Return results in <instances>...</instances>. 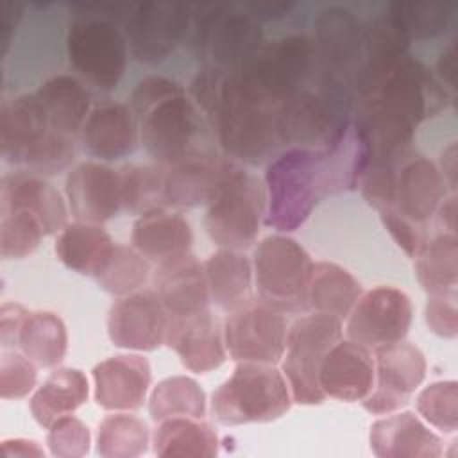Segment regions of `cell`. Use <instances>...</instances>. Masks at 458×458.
<instances>
[{
	"mask_svg": "<svg viewBox=\"0 0 458 458\" xmlns=\"http://www.w3.org/2000/svg\"><path fill=\"white\" fill-rule=\"evenodd\" d=\"M361 295L360 281L344 267L329 261L313 263L306 290V308L344 318Z\"/></svg>",
	"mask_w": 458,
	"mask_h": 458,
	"instance_id": "cell-33",
	"label": "cell"
},
{
	"mask_svg": "<svg viewBox=\"0 0 458 458\" xmlns=\"http://www.w3.org/2000/svg\"><path fill=\"white\" fill-rule=\"evenodd\" d=\"M150 274L147 258L134 247L114 245L113 254L104 270L95 277L98 286L111 295H129L140 290Z\"/></svg>",
	"mask_w": 458,
	"mask_h": 458,
	"instance_id": "cell-43",
	"label": "cell"
},
{
	"mask_svg": "<svg viewBox=\"0 0 458 458\" xmlns=\"http://www.w3.org/2000/svg\"><path fill=\"white\" fill-rule=\"evenodd\" d=\"M437 72H438V81L444 84V88L453 89L456 88V45L454 41L444 48V52L438 55L437 61Z\"/></svg>",
	"mask_w": 458,
	"mask_h": 458,
	"instance_id": "cell-53",
	"label": "cell"
},
{
	"mask_svg": "<svg viewBox=\"0 0 458 458\" xmlns=\"http://www.w3.org/2000/svg\"><path fill=\"white\" fill-rule=\"evenodd\" d=\"M66 199L73 216L81 222L102 224L123 208L120 170L84 161L73 166L64 182Z\"/></svg>",
	"mask_w": 458,
	"mask_h": 458,
	"instance_id": "cell-20",
	"label": "cell"
},
{
	"mask_svg": "<svg viewBox=\"0 0 458 458\" xmlns=\"http://www.w3.org/2000/svg\"><path fill=\"white\" fill-rule=\"evenodd\" d=\"M0 154L25 172L52 175L66 170L75 157V136L52 129L34 97L18 95L2 104Z\"/></svg>",
	"mask_w": 458,
	"mask_h": 458,
	"instance_id": "cell-3",
	"label": "cell"
},
{
	"mask_svg": "<svg viewBox=\"0 0 458 458\" xmlns=\"http://www.w3.org/2000/svg\"><path fill=\"white\" fill-rule=\"evenodd\" d=\"M411 301L394 286H376L358 297L347 318V336L376 349L401 342L411 324Z\"/></svg>",
	"mask_w": 458,
	"mask_h": 458,
	"instance_id": "cell-16",
	"label": "cell"
},
{
	"mask_svg": "<svg viewBox=\"0 0 458 458\" xmlns=\"http://www.w3.org/2000/svg\"><path fill=\"white\" fill-rule=\"evenodd\" d=\"M276 111L247 97L227 73L206 120L215 129L218 143L231 161L261 165L272 159L281 145Z\"/></svg>",
	"mask_w": 458,
	"mask_h": 458,
	"instance_id": "cell-6",
	"label": "cell"
},
{
	"mask_svg": "<svg viewBox=\"0 0 458 458\" xmlns=\"http://www.w3.org/2000/svg\"><path fill=\"white\" fill-rule=\"evenodd\" d=\"M428 327L444 338H454L458 333L456 292L431 293L426 304Z\"/></svg>",
	"mask_w": 458,
	"mask_h": 458,
	"instance_id": "cell-49",
	"label": "cell"
},
{
	"mask_svg": "<svg viewBox=\"0 0 458 458\" xmlns=\"http://www.w3.org/2000/svg\"><path fill=\"white\" fill-rule=\"evenodd\" d=\"M2 456H43V449L34 440L14 438L2 442Z\"/></svg>",
	"mask_w": 458,
	"mask_h": 458,
	"instance_id": "cell-54",
	"label": "cell"
},
{
	"mask_svg": "<svg viewBox=\"0 0 458 458\" xmlns=\"http://www.w3.org/2000/svg\"><path fill=\"white\" fill-rule=\"evenodd\" d=\"M148 413L156 422L170 417L206 415V394L199 383L188 376H172L157 383L150 394Z\"/></svg>",
	"mask_w": 458,
	"mask_h": 458,
	"instance_id": "cell-39",
	"label": "cell"
},
{
	"mask_svg": "<svg viewBox=\"0 0 458 458\" xmlns=\"http://www.w3.org/2000/svg\"><path fill=\"white\" fill-rule=\"evenodd\" d=\"M365 23L344 7H327L315 20V52L322 70L351 86L363 52ZM352 89V88H351Z\"/></svg>",
	"mask_w": 458,
	"mask_h": 458,
	"instance_id": "cell-19",
	"label": "cell"
},
{
	"mask_svg": "<svg viewBox=\"0 0 458 458\" xmlns=\"http://www.w3.org/2000/svg\"><path fill=\"white\" fill-rule=\"evenodd\" d=\"M27 310L18 302H4L0 308V344L4 349L18 347V335Z\"/></svg>",
	"mask_w": 458,
	"mask_h": 458,
	"instance_id": "cell-51",
	"label": "cell"
},
{
	"mask_svg": "<svg viewBox=\"0 0 458 458\" xmlns=\"http://www.w3.org/2000/svg\"><path fill=\"white\" fill-rule=\"evenodd\" d=\"M340 338L342 320L326 313L302 315L288 327L281 365L292 401L299 404H320L324 401L326 394L318 381L320 363Z\"/></svg>",
	"mask_w": 458,
	"mask_h": 458,
	"instance_id": "cell-12",
	"label": "cell"
},
{
	"mask_svg": "<svg viewBox=\"0 0 458 458\" xmlns=\"http://www.w3.org/2000/svg\"><path fill=\"white\" fill-rule=\"evenodd\" d=\"M320 388L338 401H361L374 386V358L365 345L338 340L322 358Z\"/></svg>",
	"mask_w": 458,
	"mask_h": 458,
	"instance_id": "cell-25",
	"label": "cell"
},
{
	"mask_svg": "<svg viewBox=\"0 0 458 458\" xmlns=\"http://www.w3.org/2000/svg\"><path fill=\"white\" fill-rule=\"evenodd\" d=\"M415 274L429 293L456 292L458 284V238L456 233H440L426 240L415 256Z\"/></svg>",
	"mask_w": 458,
	"mask_h": 458,
	"instance_id": "cell-38",
	"label": "cell"
},
{
	"mask_svg": "<svg viewBox=\"0 0 458 458\" xmlns=\"http://www.w3.org/2000/svg\"><path fill=\"white\" fill-rule=\"evenodd\" d=\"M437 216L444 233H456V197L451 195L440 202L437 208Z\"/></svg>",
	"mask_w": 458,
	"mask_h": 458,
	"instance_id": "cell-56",
	"label": "cell"
},
{
	"mask_svg": "<svg viewBox=\"0 0 458 458\" xmlns=\"http://www.w3.org/2000/svg\"><path fill=\"white\" fill-rule=\"evenodd\" d=\"M148 426L131 413H113L100 420L97 431V453L104 458H134L148 447Z\"/></svg>",
	"mask_w": 458,
	"mask_h": 458,
	"instance_id": "cell-40",
	"label": "cell"
},
{
	"mask_svg": "<svg viewBox=\"0 0 458 458\" xmlns=\"http://www.w3.org/2000/svg\"><path fill=\"white\" fill-rule=\"evenodd\" d=\"M385 18L408 39H431L445 32L453 9L449 4L392 2Z\"/></svg>",
	"mask_w": 458,
	"mask_h": 458,
	"instance_id": "cell-41",
	"label": "cell"
},
{
	"mask_svg": "<svg viewBox=\"0 0 458 458\" xmlns=\"http://www.w3.org/2000/svg\"><path fill=\"white\" fill-rule=\"evenodd\" d=\"M381 220L386 227V231L392 234V238L397 242V245L410 256L415 258L420 249L426 243V233L420 224H415L404 216H401L394 209L381 211Z\"/></svg>",
	"mask_w": 458,
	"mask_h": 458,
	"instance_id": "cell-50",
	"label": "cell"
},
{
	"mask_svg": "<svg viewBox=\"0 0 458 458\" xmlns=\"http://www.w3.org/2000/svg\"><path fill=\"white\" fill-rule=\"evenodd\" d=\"M399 161L370 159L365 172L361 174L360 182H358L365 200L379 211L392 209V206H394L395 170H397Z\"/></svg>",
	"mask_w": 458,
	"mask_h": 458,
	"instance_id": "cell-47",
	"label": "cell"
},
{
	"mask_svg": "<svg viewBox=\"0 0 458 458\" xmlns=\"http://www.w3.org/2000/svg\"><path fill=\"white\" fill-rule=\"evenodd\" d=\"M292 406V394L283 374L267 363L240 361L211 397L215 419L224 426L270 422Z\"/></svg>",
	"mask_w": 458,
	"mask_h": 458,
	"instance_id": "cell-10",
	"label": "cell"
},
{
	"mask_svg": "<svg viewBox=\"0 0 458 458\" xmlns=\"http://www.w3.org/2000/svg\"><path fill=\"white\" fill-rule=\"evenodd\" d=\"M376 388L363 397V408L383 415L406 406L411 394L426 377V358L422 351L408 342H395L374 349Z\"/></svg>",
	"mask_w": 458,
	"mask_h": 458,
	"instance_id": "cell-17",
	"label": "cell"
},
{
	"mask_svg": "<svg viewBox=\"0 0 458 458\" xmlns=\"http://www.w3.org/2000/svg\"><path fill=\"white\" fill-rule=\"evenodd\" d=\"M209 299L222 310L233 311L249 301L252 267L245 254L233 249L213 252L204 263Z\"/></svg>",
	"mask_w": 458,
	"mask_h": 458,
	"instance_id": "cell-34",
	"label": "cell"
},
{
	"mask_svg": "<svg viewBox=\"0 0 458 458\" xmlns=\"http://www.w3.org/2000/svg\"><path fill=\"white\" fill-rule=\"evenodd\" d=\"M168 315L156 290H136L109 310L107 333L116 347L154 351L166 340Z\"/></svg>",
	"mask_w": 458,
	"mask_h": 458,
	"instance_id": "cell-18",
	"label": "cell"
},
{
	"mask_svg": "<svg viewBox=\"0 0 458 458\" xmlns=\"http://www.w3.org/2000/svg\"><path fill=\"white\" fill-rule=\"evenodd\" d=\"M252 265L258 293L265 304L281 313L306 308L313 261L301 243L284 234H270L258 243Z\"/></svg>",
	"mask_w": 458,
	"mask_h": 458,
	"instance_id": "cell-13",
	"label": "cell"
},
{
	"mask_svg": "<svg viewBox=\"0 0 458 458\" xmlns=\"http://www.w3.org/2000/svg\"><path fill=\"white\" fill-rule=\"evenodd\" d=\"M445 181L438 166L424 156L403 157L395 170V195L392 209L424 225L445 199Z\"/></svg>",
	"mask_w": 458,
	"mask_h": 458,
	"instance_id": "cell-23",
	"label": "cell"
},
{
	"mask_svg": "<svg viewBox=\"0 0 458 458\" xmlns=\"http://www.w3.org/2000/svg\"><path fill=\"white\" fill-rule=\"evenodd\" d=\"M191 372H209L225 360L224 331L216 317L208 310L190 318L168 320L166 340Z\"/></svg>",
	"mask_w": 458,
	"mask_h": 458,
	"instance_id": "cell-26",
	"label": "cell"
},
{
	"mask_svg": "<svg viewBox=\"0 0 458 458\" xmlns=\"http://www.w3.org/2000/svg\"><path fill=\"white\" fill-rule=\"evenodd\" d=\"M34 97L47 123L70 136L81 134V129L89 114V91L72 75H54L45 81Z\"/></svg>",
	"mask_w": 458,
	"mask_h": 458,
	"instance_id": "cell-31",
	"label": "cell"
},
{
	"mask_svg": "<svg viewBox=\"0 0 458 458\" xmlns=\"http://www.w3.org/2000/svg\"><path fill=\"white\" fill-rule=\"evenodd\" d=\"M129 107L138 118L140 140L161 166L204 152L206 116L172 79L148 75L136 84Z\"/></svg>",
	"mask_w": 458,
	"mask_h": 458,
	"instance_id": "cell-2",
	"label": "cell"
},
{
	"mask_svg": "<svg viewBox=\"0 0 458 458\" xmlns=\"http://www.w3.org/2000/svg\"><path fill=\"white\" fill-rule=\"evenodd\" d=\"M351 86L318 64L317 86L302 88L276 111L281 145L302 148L327 147L351 122Z\"/></svg>",
	"mask_w": 458,
	"mask_h": 458,
	"instance_id": "cell-4",
	"label": "cell"
},
{
	"mask_svg": "<svg viewBox=\"0 0 458 458\" xmlns=\"http://www.w3.org/2000/svg\"><path fill=\"white\" fill-rule=\"evenodd\" d=\"M154 453L165 458H209L218 453V435L202 419L170 417L161 420L154 431Z\"/></svg>",
	"mask_w": 458,
	"mask_h": 458,
	"instance_id": "cell-36",
	"label": "cell"
},
{
	"mask_svg": "<svg viewBox=\"0 0 458 458\" xmlns=\"http://www.w3.org/2000/svg\"><path fill=\"white\" fill-rule=\"evenodd\" d=\"M191 7L177 2L127 5L122 25L131 54L147 64H157L172 55L190 32Z\"/></svg>",
	"mask_w": 458,
	"mask_h": 458,
	"instance_id": "cell-14",
	"label": "cell"
},
{
	"mask_svg": "<svg viewBox=\"0 0 458 458\" xmlns=\"http://www.w3.org/2000/svg\"><path fill=\"white\" fill-rule=\"evenodd\" d=\"M447 89L417 57L404 54L385 79L358 98L356 131L376 161H399L408 154L417 127L438 114Z\"/></svg>",
	"mask_w": 458,
	"mask_h": 458,
	"instance_id": "cell-1",
	"label": "cell"
},
{
	"mask_svg": "<svg viewBox=\"0 0 458 458\" xmlns=\"http://www.w3.org/2000/svg\"><path fill=\"white\" fill-rule=\"evenodd\" d=\"M140 140L138 118L122 102L102 100L95 104L81 129L84 150L97 159L114 161L134 152Z\"/></svg>",
	"mask_w": 458,
	"mask_h": 458,
	"instance_id": "cell-21",
	"label": "cell"
},
{
	"mask_svg": "<svg viewBox=\"0 0 458 458\" xmlns=\"http://www.w3.org/2000/svg\"><path fill=\"white\" fill-rule=\"evenodd\" d=\"M20 13H21L20 5L9 4V2L2 4V9H0V50H2V55L9 48V43H11V38H13V30L16 29L18 20L21 16Z\"/></svg>",
	"mask_w": 458,
	"mask_h": 458,
	"instance_id": "cell-52",
	"label": "cell"
},
{
	"mask_svg": "<svg viewBox=\"0 0 458 458\" xmlns=\"http://www.w3.org/2000/svg\"><path fill=\"white\" fill-rule=\"evenodd\" d=\"M417 411L437 429L453 433L458 428V383L435 381L417 395Z\"/></svg>",
	"mask_w": 458,
	"mask_h": 458,
	"instance_id": "cell-45",
	"label": "cell"
},
{
	"mask_svg": "<svg viewBox=\"0 0 458 458\" xmlns=\"http://www.w3.org/2000/svg\"><path fill=\"white\" fill-rule=\"evenodd\" d=\"M47 236L41 222L25 209H14L2 215L0 222V254L4 259H20L32 254L41 238Z\"/></svg>",
	"mask_w": 458,
	"mask_h": 458,
	"instance_id": "cell-44",
	"label": "cell"
},
{
	"mask_svg": "<svg viewBox=\"0 0 458 458\" xmlns=\"http://www.w3.org/2000/svg\"><path fill=\"white\" fill-rule=\"evenodd\" d=\"M317 72L313 39L292 34L263 45L240 70L231 72V77L247 97L277 109L306 88Z\"/></svg>",
	"mask_w": 458,
	"mask_h": 458,
	"instance_id": "cell-5",
	"label": "cell"
},
{
	"mask_svg": "<svg viewBox=\"0 0 458 458\" xmlns=\"http://www.w3.org/2000/svg\"><path fill=\"white\" fill-rule=\"evenodd\" d=\"M222 159L208 152L165 166L163 202L172 208L208 204L220 181Z\"/></svg>",
	"mask_w": 458,
	"mask_h": 458,
	"instance_id": "cell-29",
	"label": "cell"
},
{
	"mask_svg": "<svg viewBox=\"0 0 458 458\" xmlns=\"http://www.w3.org/2000/svg\"><path fill=\"white\" fill-rule=\"evenodd\" d=\"M265 224L279 231H295L324 199L320 150L290 147L270 159L265 172Z\"/></svg>",
	"mask_w": 458,
	"mask_h": 458,
	"instance_id": "cell-9",
	"label": "cell"
},
{
	"mask_svg": "<svg viewBox=\"0 0 458 458\" xmlns=\"http://www.w3.org/2000/svg\"><path fill=\"white\" fill-rule=\"evenodd\" d=\"M88 379L82 370L55 369L30 399V413L36 422L48 428L63 415L73 413L88 399Z\"/></svg>",
	"mask_w": 458,
	"mask_h": 458,
	"instance_id": "cell-35",
	"label": "cell"
},
{
	"mask_svg": "<svg viewBox=\"0 0 458 458\" xmlns=\"http://www.w3.org/2000/svg\"><path fill=\"white\" fill-rule=\"evenodd\" d=\"M286 320L281 311L259 301H245L229 311L224 342L233 360L276 365L286 345Z\"/></svg>",
	"mask_w": 458,
	"mask_h": 458,
	"instance_id": "cell-15",
	"label": "cell"
},
{
	"mask_svg": "<svg viewBox=\"0 0 458 458\" xmlns=\"http://www.w3.org/2000/svg\"><path fill=\"white\" fill-rule=\"evenodd\" d=\"M267 213V195L259 179L240 163L222 159L220 181L208 202L206 231L222 249L243 250L259 233Z\"/></svg>",
	"mask_w": 458,
	"mask_h": 458,
	"instance_id": "cell-8",
	"label": "cell"
},
{
	"mask_svg": "<svg viewBox=\"0 0 458 458\" xmlns=\"http://www.w3.org/2000/svg\"><path fill=\"white\" fill-rule=\"evenodd\" d=\"M191 227L177 213L163 208L143 213L132 225V247L147 259L159 263L186 256L191 247Z\"/></svg>",
	"mask_w": 458,
	"mask_h": 458,
	"instance_id": "cell-30",
	"label": "cell"
},
{
	"mask_svg": "<svg viewBox=\"0 0 458 458\" xmlns=\"http://www.w3.org/2000/svg\"><path fill=\"white\" fill-rule=\"evenodd\" d=\"M25 209L43 225L45 234H54L66 225V206L61 193L41 175L14 172L0 182V215Z\"/></svg>",
	"mask_w": 458,
	"mask_h": 458,
	"instance_id": "cell-27",
	"label": "cell"
},
{
	"mask_svg": "<svg viewBox=\"0 0 458 458\" xmlns=\"http://www.w3.org/2000/svg\"><path fill=\"white\" fill-rule=\"evenodd\" d=\"M18 347L38 367L50 369L59 365L68 349V333L63 318L52 311H27L20 335Z\"/></svg>",
	"mask_w": 458,
	"mask_h": 458,
	"instance_id": "cell-37",
	"label": "cell"
},
{
	"mask_svg": "<svg viewBox=\"0 0 458 458\" xmlns=\"http://www.w3.org/2000/svg\"><path fill=\"white\" fill-rule=\"evenodd\" d=\"M36 363L16 351H4L0 356V395L2 399H21L38 379Z\"/></svg>",
	"mask_w": 458,
	"mask_h": 458,
	"instance_id": "cell-48",
	"label": "cell"
},
{
	"mask_svg": "<svg viewBox=\"0 0 458 458\" xmlns=\"http://www.w3.org/2000/svg\"><path fill=\"white\" fill-rule=\"evenodd\" d=\"M66 34V52L79 75L100 91H111L120 82L129 55V43L114 5H82Z\"/></svg>",
	"mask_w": 458,
	"mask_h": 458,
	"instance_id": "cell-7",
	"label": "cell"
},
{
	"mask_svg": "<svg viewBox=\"0 0 458 458\" xmlns=\"http://www.w3.org/2000/svg\"><path fill=\"white\" fill-rule=\"evenodd\" d=\"M191 50L224 72L240 70L263 47V34L250 14L229 5H193L190 23Z\"/></svg>",
	"mask_w": 458,
	"mask_h": 458,
	"instance_id": "cell-11",
	"label": "cell"
},
{
	"mask_svg": "<svg viewBox=\"0 0 458 458\" xmlns=\"http://www.w3.org/2000/svg\"><path fill=\"white\" fill-rule=\"evenodd\" d=\"M111 236L100 224L91 222H73L66 224L55 240L57 258L73 272L82 276L97 277L107 265L113 249Z\"/></svg>",
	"mask_w": 458,
	"mask_h": 458,
	"instance_id": "cell-32",
	"label": "cell"
},
{
	"mask_svg": "<svg viewBox=\"0 0 458 458\" xmlns=\"http://www.w3.org/2000/svg\"><path fill=\"white\" fill-rule=\"evenodd\" d=\"M292 7H293V4H256V5H249L247 9L250 11L249 14L256 20V18L284 16V13H288Z\"/></svg>",
	"mask_w": 458,
	"mask_h": 458,
	"instance_id": "cell-57",
	"label": "cell"
},
{
	"mask_svg": "<svg viewBox=\"0 0 458 458\" xmlns=\"http://www.w3.org/2000/svg\"><path fill=\"white\" fill-rule=\"evenodd\" d=\"M440 174L445 181V184L454 190L456 188V145L451 143L440 157Z\"/></svg>",
	"mask_w": 458,
	"mask_h": 458,
	"instance_id": "cell-55",
	"label": "cell"
},
{
	"mask_svg": "<svg viewBox=\"0 0 458 458\" xmlns=\"http://www.w3.org/2000/svg\"><path fill=\"white\" fill-rule=\"evenodd\" d=\"M154 286L168 320L190 318L209 310L204 265L190 254L159 263Z\"/></svg>",
	"mask_w": 458,
	"mask_h": 458,
	"instance_id": "cell-24",
	"label": "cell"
},
{
	"mask_svg": "<svg viewBox=\"0 0 458 458\" xmlns=\"http://www.w3.org/2000/svg\"><path fill=\"white\" fill-rule=\"evenodd\" d=\"M95 399L104 410L131 411L143 406L152 372L143 356H111L93 369Z\"/></svg>",
	"mask_w": 458,
	"mask_h": 458,
	"instance_id": "cell-22",
	"label": "cell"
},
{
	"mask_svg": "<svg viewBox=\"0 0 458 458\" xmlns=\"http://www.w3.org/2000/svg\"><path fill=\"white\" fill-rule=\"evenodd\" d=\"M123 208L143 215L165 206L163 182L165 166L161 165H127L120 168Z\"/></svg>",
	"mask_w": 458,
	"mask_h": 458,
	"instance_id": "cell-42",
	"label": "cell"
},
{
	"mask_svg": "<svg viewBox=\"0 0 458 458\" xmlns=\"http://www.w3.org/2000/svg\"><path fill=\"white\" fill-rule=\"evenodd\" d=\"M47 444L57 458H81L89 451V429L72 413L63 415L48 426Z\"/></svg>",
	"mask_w": 458,
	"mask_h": 458,
	"instance_id": "cell-46",
	"label": "cell"
},
{
	"mask_svg": "<svg viewBox=\"0 0 458 458\" xmlns=\"http://www.w3.org/2000/svg\"><path fill=\"white\" fill-rule=\"evenodd\" d=\"M370 449L379 458H437L442 440L417 415L401 411L372 424Z\"/></svg>",
	"mask_w": 458,
	"mask_h": 458,
	"instance_id": "cell-28",
	"label": "cell"
}]
</instances>
